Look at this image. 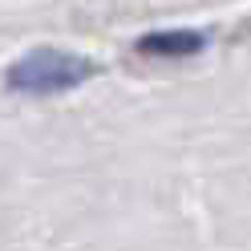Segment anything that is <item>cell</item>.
Wrapping results in <instances>:
<instances>
[{"instance_id": "6da1fadb", "label": "cell", "mask_w": 251, "mask_h": 251, "mask_svg": "<svg viewBox=\"0 0 251 251\" xmlns=\"http://www.w3.org/2000/svg\"><path fill=\"white\" fill-rule=\"evenodd\" d=\"M93 61L65 53V49H33L21 61H12L4 73V85L12 93H33V98H49V93H65L93 77Z\"/></svg>"}, {"instance_id": "7a4b0ae2", "label": "cell", "mask_w": 251, "mask_h": 251, "mask_svg": "<svg viewBox=\"0 0 251 251\" xmlns=\"http://www.w3.org/2000/svg\"><path fill=\"white\" fill-rule=\"evenodd\" d=\"M199 49H202V33H191V28H162V33H146L138 41L142 57H191Z\"/></svg>"}]
</instances>
